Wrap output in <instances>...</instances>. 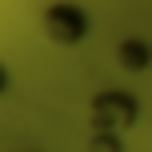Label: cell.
<instances>
[{
  "label": "cell",
  "instance_id": "obj_1",
  "mask_svg": "<svg viewBox=\"0 0 152 152\" xmlns=\"http://www.w3.org/2000/svg\"><path fill=\"white\" fill-rule=\"evenodd\" d=\"M48 32H52L56 40H76L84 32V16H80V8H72V4H56L52 12H48Z\"/></svg>",
  "mask_w": 152,
  "mask_h": 152
},
{
  "label": "cell",
  "instance_id": "obj_2",
  "mask_svg": "<svg viewBox=\"0 0 152 152\" xmlns=\"http://www.w3.org/2000/svg\"><path fill=\"white\" fill-rule=\"evenodd\" d=\"M124 52H128V56H124V64H144V48H140V44H136V48L128 44Z\"/></svg>",
  "mask_w": 152,
  "mask_h": 152
},
{
  "label": "cell",
  "instance_id": "obj_3",
  "mask_svg": "<svg viewBox=\"0 0 152 152\" xmlns=\"http://www.w3.org/2000/svg\"><path fill=\"white\" fill-rule=\"evenodd\" d=\"M4 84H8V76H4V68H0V88H4Z\"/></svg>",
  "mask_w": 152,
  "mask_h": 152
}]
</instances>
